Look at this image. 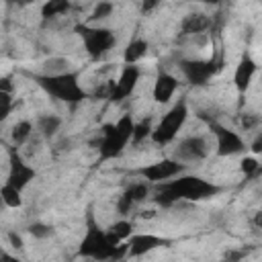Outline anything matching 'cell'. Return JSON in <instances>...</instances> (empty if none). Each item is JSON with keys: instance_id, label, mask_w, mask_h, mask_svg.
I'll return each mask as SVG.
<instances>
[{"instance_id": "obj_21", "label": "cell", "mask_w": 262, "mask_h": 262, "mask_svg": "<svg viewBox=\"0 0 262 262\" xmlns=\"http://www.w3.org/2000/svg\"><path fill=\"white\" fill-rule=\"evenodd\" d=\"M72 72V61L68 57L55 55V57H47L41 63V76H61Z\"/></svg>"}, {"instance_id": "obj_20", "label": "cell", "mask_w": 262, "mask_h": 262, "mask_svg": "<svg viewBox=\"0 0 262 262\" xmlns=\"http://www.w3.org/2000/svg\"><path fill=\"white\" fill-rule=\"evenodd\" d=\"M33 127H35V131H37L43 139H49V137H53V135L59 131L61 119H59L57 115H39Z\"/></svg>"}, {"instance_id": "obj_25", "label": "cell", "mask_w": 262, "mask_h": 262, "mask_svg": "<svg viewBox=\"0 0 262 262\" xmlns=\"http://www.w3.org/2000/svg\"><path fill=\"white\" fill-rule=\"evenodd\" d=\"M0 203H4L8 209H18L23 205V196H20V190L8 186V184H2L0 188Z\"/></svg>"}, {"instance_id": "obj_19", "label": "cell", "mask_w": 262, "mask_h": 262, "mask_svg": "<svg viewBox=\"0 0 262 262\" xmlns=\"http://www.w3.org/2000/svg\"><path fill=\"white\" fill-rule=\"evenodd\" d=\"M147 49H149V45H147L145 39H141V37L131 39V41L127 43V47H125V53H123L125 66H137V61L145 57Z\"/></svg>"}, {"instance_id": "obj_33", "label": "cell", "mask_w": 262, "mask_h": 262, "mask_svg": "<svg viewBox=\"0 0 262 262\" xmlns=\"http://www.w3.org/2000/svg\"><path fill=\"white\" fill-rule=\"evenodd\" d=\"M0 262H25V260L16 258L14 254H8V252H0Z\"/></svg>"}, {"instance_id": "obj_14", "label": "cell", "mask_w": 262, "mask_h": 262, "mask_svg": "<svg viewBox=\"0 0 262 262\" xmlns=\"http://www.w3.org/2000/svg\"><path fill=\"white\" fill-rule=\"evenodd\" d=\"M147 196H149V184H147L145 180L131 182V184L123 190V194L119 196V201H117V211H119V215H129L131 209H133L135 205L143 203Z\"/></svg>"}, {"instance_id": "obj_24", "label": "cell", "mask_w": 262, "mask_h": 262, "mask_svg": "<svg viewBox=\"0 0 262 262\" xmlns=\"http://www.w3.org/2000/svg\"><path fill=\"white\" fill-rule=\"evenodd\" d=\"M151 131H154V121H151V117H143L141 121H137V123H133V133H131V141L137 145V143H141V141H145L149 135H151Z\"/></svg>"}, {"instance_id": "obj_31", "label": "cell", "mask_w": 262, "mask_h": 262, "mask_svg": "<svg viewBox=\"0 0 262 262\" xmlns=\"http://www.w3.org/2000/svg\"><path fill=\"white\" fill-rule=\"evenodd\" d=\"M8 242H10V246L16 248V250L23 248V237H20L16 231H8Z\"/></svg>"}, {"instance_id": "obj_6", "label": "cell", "mask_w": 262, "mask_h": 262, "mask_svg": "<svg viewBox=\"0 0 262 262\" xmlns=\"http://www.w3.org/2000/svg\"><path fill=\"white\" fill-rule=\"evenodd\" d=\"M188 119V104L186 100H178L160 121L158 125H154V131L149 135V139L156 143V145H168L176 139L178 131L184 127Z\"/></svg>"}, {"instance_id": "obj_10", "label": "cell", "mask_w": 262, "mask_h": 262, "mask_svg": "<svg viewBox=\"0 0 262 262\" xmlns=\"http://www.w3.org/2000/svg\"><path fill=\"white\" fill-rule=\"evenodd\" d=\"M186 166L172 160V158H164L160 162H154V164H147V166H141L139 170H135V174H139L147 184H162V182H168L180 174H184Z\"/></svg>"}, {"instance_id": "obj_34", "label": "cell", "mask_w": 262, "mask_h": 262, "mask_svg": "<svg viewBox=\"0 0 262 262\" xmlns=\"http://www.w3.org/2000/svg\"><path fill=\"white\" fill-rule=\"evenodd\" d=\"M156 6H158V2H143V4H141V10H143V12H147V10L156 8Z\"/></svg>"}, {"instance_id": "obj_35", "label": "cell", "mask_w": 262, "mask_h": 262, "mask_svg": "<svg viewBox=\"0 0 262 262\" xmlns=\"http://www.w3.org/2000/svg\"><path fill=\"white\" fill-rule=\"evenodd\" d=\"M141 217L143 219H151L154 217V211H141Z\"/></svg>"}, {"instance_id": "obj_30", "label": "cell", "mask_w": 262, "mask_h": 262, "mask_svg": "<svg viewBox=\"0 0 262 262\" xmlns=\"http://www.w3.org/2000/svg\"><path fill=\"white\" fill-rule=\"evenodd\" d=\"M258 123H260V117H258L256 113H244L242 119H239V125H242V129H246V131L256 129Z\"/></svg>"}, {"instance_id": "obj_26", "label": "cell", "mask_w": 262, "mask_h": 262, "mask_svg": "<svg viewBox=\"0 0 262 262\" xmlns=\"http://www.w3.org/2000/svg\"><path fill=\"white\" fill-rule=\"evenodd\" d=\"M239 170H242V174H244L246 178H254V176L260 172V162H258V158L246 156V158L239 162Z\"/></svg>"}, {"instance_id": "obj_15", "label": "cell", "mask_w": 262, "mask_h": 262, "mask_svg": "<svg viewBox=\"0 0 262 262\" xmlns=\"http://www.w3.org/2000/svg\"><path fill=\"white\" fill-rule=\"evenodd\" d=\"M176 90H178V78L172 76L166 70H160L158 76H156V82H154V92H151L154 94V100L160 102V104H164V102H168L174 96Z\"/></svg>"}, {"instance_id": "obj_3", "label": "cell", "mask_w": 262, "mask_h": 262, "mask_svg": "<svg viewBox=\"0 0 262 262\" xmlns=\"http://www.w3.org/2000/svg\"><path fill=\"white\" fill-rule=\"evenodd\" d=\"M33 82L53 100L68 102V104H78L84 98H88V92L80 86V72L72 70L61 76H41V74H31Z\"/></svg>"}, {"instance_id": "obj_5", "label": "cell", "mask_w": 262, "mask_h": 262, "mask_svg": "<svg viewBox=\"0 0 262 262\" xmlns=\"http://www.w3.org/2000/svg\"><path fill=\"white\" fill-rule=\"evenodd\" d=\"M74 31L80 35L84 49L92 59H100L117 45V37L113 33V29H108V27H94L88 23H80V25H76Z\"/></svg>"}, {"instance_id": "obj_29", "label": "cell", "mask_w": 262, "mask_h": 262, "mask_svg": "<svg viewBox=\"0 0 262 262\" xmlns=\"http://www.w3.org/2000/svg\"><path fill=\"white\" fill-rule=\"evenodd\" d=\"M14 102H12V92L8 90H0V123L10 115Z\"/></svg>"}, {"instance_id": "obj_2", "label": "cell", "mask_w": 262, "mask_h": 262, "mask_svg": "<svg viewBox=\"0 0 262 262\" xmlns=\"http://www.w3.org/2000/svg\"><path fill=\"white\" fill-rule=\"evenodd\" d=\"M78 256L98 260V262H119L121 258L127 256V242L121 246H111L104 229L98 225V221L92 213V207H88L86 229H84V237L78 246Z\"/></svg>"}, {"instance_id": "obj_13", "label": "cell", "mask_w": 262, "mask_h": 262, "mask_svg": "<svg viewBox=\"0 0 262 262\" xmlns=\"http://www.w3.org/2000/svg\"><path fill=\"white\" fill-rule=\"evenodd\" d=\"M162 246H170V239L154 235V233H133L127 239V256L139 258V256H143L147 252H154Z\"/></svg>"}, {"instance_id": "obj_22", "label": "cell", "mask_w": 262, "mask_h": 262, "mask_svg": "<svg viewBox=\"0 0 262 262\" xmlns=\"http://www.w3.org/2000/svg\"><path fill=\"white\" fill-rule=\"evenodd\" d=\"M70 8H72V4L68 0H49L41 6V16H43V20H53V18L68 14Z\"/></svg>"}, {"instance_id": "obj_23", "label": "cell", "mask_w": 262, "mask_h": 262, "mask_svg": "<svg viewBox=\"0 0 262 262\" xmlns=\"http://www.w3.org/2000/svg\"><path fill=\"white\" fill-rule=\"evenodd\" d=\"M35 127H33V123L31 121H18L12 129H10V139H12V143H14V147H20V145H25L31 137H33V131Z\"/></svg>"}, {"instance_id": "obj_16", "label": "cell", "mask_w": 262, "mask_h": 262, "mask_svg": "<svg viewBox=\"0 0 262 262\" xmlns=\"http://www.w3.org/2000/svg\"><path fill=\"white\" fill-rule=\"evenodd\" d=\"M256 70H258V66L252 59V55L250 53H244L242 59H239V63H237V68H235V74H233V84H235V88H237L239 94H244L250 88L252 78L256 76Z\"/></svg>"}, {"instance_id": "obj_18", "label": "cell", "mask_w": 262, "mask_h": 262, "mask_svg": "<svg viewBox=\"0 0 262 262\" xmlns=\"http://www.w3.org/2000/svg\"><path fill=\"white\" fill-rule=\"evenodd\" d=\"M104 233H106V239H108L111 246H121L133 235V225L127 219H119V221L111 223L104 229Z\"/></svg>"}, {"instance_id": "obj_4", "label": "cell", "mask_w": 262, "mask_h": 262, "mask_svg": "<svg viewBox=\"0 0 262 262\" xmlns=\"http://www.w3.org/2000/svg\"><path fill=\"white\" fill-rule=\"evenodd\" d=\"M133 123L135 121L131 119V115H123L117 123H104L100 127V135L94 139V145L98 149V160L100 162L115 160V158H119L123 154V149L131 141Z\"/></svg>"}, {"instance_id": "obj_11", "label": "cell", "mask_w": 262, "mask_h": 262, "mask_svg": "<svg viewBox=\"0 0 262 262\" xmlns=\"http://www.w3.org/2000/svg\"><path fill=\"white\" fill-rule=\"evenodd\" d=\"M207 125H209V129H211V135H215V151H217V156L227 158V156L242 154V151L246 149L244 139H242L235 131L227 129L225 125H221V123L215 121V119H213V121H207Z\"/></svg>"}, {"instance_id": "obj_27", "label": "cell", "mask_w": 262, "mask_h": 262, "mask_svg": "<svg viewBox=\"0 0 262 262\" xmlns=\"http://www.w3.org/2000/svg\"><path fill=\"white\" fill-rule=\"evenodd\" d=\"M113 2H98L94 8H92V12H90V16H88V20L90 23H96V20H102V18H106V16H111V12H113ZM88 23V25H90Z\"/></svg>"}, {"instance_id": "obj_1", "label": "cell", "mask_w": 262, "mask_h": 262, "mask_svg": "<svg viewBox=\"0 0 262 262\" xmlns=\"http://www.w3.org/2000/svg\"><path fill=\"white\" fill-rule=\"evenodd\" d=\"M217 192H221V188L217 184H213L201 176L180 174L168 182L156 184L151 199L162 207H172L182 201H205V199L215 196Z\"/></svg>"}, {"instance_id": "obj_32", "label": "cell", "mask_w": 262, "mask_h": 262, "mask_svg": "<svg viewBox=\"0 0 262 262\" xmlns=\"http://www.w3.org/2000/svg\"><path fill=\"white\" fill-rule=\"evenodd\" d=\"M250 147H252V151H254V154H260V151H262V133H258V135H256V139L252 141V145H250Z\"/></svg>"}, {"instance_id": "obj_17", "label": "cell", "mask_w": 262, "mask_h": 262, "mask_svg": "<svg viewBox=\"0 0 262 262\" xmlns=\"http://www.w3.org/2000/svg\"><path fill=\"white\" fill-rule=\"evenodd\" d=\"M211 27V18L203 12H188L180 20V37H199Z\"/></svg>"}, {"instance_id": "obj_9", "label": "cell", "mask_w": 262, "mask_h": 262, "mask_svg": "<svg viewBox=\"0 0 262 262\" xmlns=\"http://www.w3.org/2000/svg\"><path fill=\"white\" fill-rule=\"evenodd\" d=\"M35 176H37L35 168L20 156V151L14 145L8 147V176H6L4 184H8V186H12V188L23 192V188L29 186Z\"/></svg>"}, {"instance_id": "obj_7", "label": "cell", "mask_w": 262, "mask_h": 262, "mask_svg": "<svg viewBox=\"0 0 262 262\" xmlns=\"http://www.w3.org/2000/svg\"><path fill=\"white\" fill-rule=\"evenodd\" d=\"M223 59L221 55H213L209 59H196V57H182L178 59V70L182 72L184 80L192 86H205L209 80L221 70Z\"/></svg>"}, {"instance_id": "obj_8", "label": "cell", "mask_w": 262, "mask_h": 262, "mask_svg": "<svg viewBox=\"0 0 262 262\" xmlns=\"http://www.w3.org/2000/svg\"><path fill=\"white\" fill-rule=\"evenodd\" d=\"M211 154V141L207 135H186L182 137L176 147H174V156L172 160L180 162V164H196L207 160V156Z\"/></svg>"}, {"instance_id": "obj_12", "label": "cell", "mask_w": 262, "mask_h": 262, "mask_svg": "<svg viewBox=\"0 0 262 262\" xmlns=\"http://www.w3.org/2000/svg\"><path fill=\"white\" fill-rule=\"evenodd\" d=\"M139 76H141V70L139 66H123L117 82H113V90L108 94V100L111 102H121L125 98H129L139 82Z\"/></svg>"}, {"instance_id": "obj_28", "label": "cell", "mask_w": 262, "mask_h": 262, "mask_svg": "<svg viewBox=\"0 0 262 262\" xmlns=\"http://www.w3.org/2000/svg\"><path fill=\"white\" fill-rule=\"evenodd\" d=\"M29 233L35 237V239H47L53 235V227L47 225V223H41V221H35L29 225Z\"/></svg>"}]
</instances>
